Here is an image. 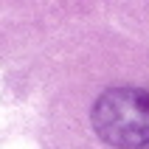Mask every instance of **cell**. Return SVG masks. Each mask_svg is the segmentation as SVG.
Returning <instances> with one entry per match:
<instances>
[{"mask_svg":"<svg viewBox=\"0 0 149 149\" xmlns=\"http://www.w3.org/2000/svg\"><path fill=\"white\" fill-rule=\"evenodd\" d=\"M90 121L104 143L141 149L149 143V93L141 87H110L96 99Z\"/></svg>","mask_w":149,"mask_h":149,"instance_id":"6da1fadb","label":"cell"},{"mask_svg":"<svg viewBox=\"0 0 149 149\" xmlns=\"http://www.w3.org/2000/svg\"><path fill=\"white\" fill-rule=\"evenodd\" d=\"M141 149H149V143H143V146H141Z\"/></svg>","mask_w":149,"mask_h":149,"instance_id":"7a4b0ae2","label":"cell"}]
</instances>
